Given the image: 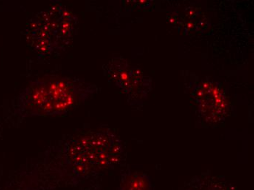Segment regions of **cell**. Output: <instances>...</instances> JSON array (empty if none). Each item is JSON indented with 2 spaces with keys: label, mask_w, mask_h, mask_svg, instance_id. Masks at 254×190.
<instances>
[{
  "label": "cell",
  "mask_w": 254,
  "mask_h": 190,
  "mask_svg": "<svg viewBox=\"0 0 254 190\" xmlns=\"http://www.w3.org/2000/svg\"><path fill=\"white\" fill-rule=\"evenodd\" d=\"M96 90L95 86L79 78H38L18 96L16 112L23 117L64 115L84 103Z\"/></svg>",
  "instance_id": "1"
},
{
  "label": "cell",
  "mask_w": 254,
  "mask_h": 190,
  "mask_svg": "<svg viewBox=\"0 0 254 190\" xmlns=\"http://www.w3.org/2000/svg\"><path fill=\"white\" fill-rule=\"evenodd\" d=\"M123 152L120 140L110 130L91 132L66 143L65 165L75 179L97 175L117 164Z\"/></svg>",
  "instance_id": "2"
},
{
  "label": "cell",
  "mask_w": 254,
  "mask_h": 190,
  "mask_svg": "<svg viewBox=\"0 0 254 190\" xmlns=\"http://www.w3.org/2000/svg\"><path fill=\"white\" fill-rule=\"evenodd\" d=\"M104 70L108 78L125 92L131 103H138L147 97L150 83L146 77L140 69L130 66L125 59L114 57L104 67Z\"/></svg>",
  "instance_id": "3"
},
{
  "label": "cell",
  "mask_w": 254,
  "mask_h": 190,
  "mask_svg": "<svg viewBox=\"0 0 254 190\" xmlns=\"http://www.w3.org/2000/svg\"><path fill=\"white\" fill-rule=\"evenodd\" d=\"M193 98L199 113L209 123H219L228 112L227 99L222 88L218 83L203 81L193 89Z\"/></svg>",
  "instance_id": "4"
},
{
  "label": "cell",
  "mask_w": 254,
  "mask_h": 190,
  "mask_svg": "<svg viewBox=\"0 0 254 190\" xmlns=\"http://www.w3.org/2000/svg\"><path fill=\"white\" fill-rule=\"evenodd\" d=\"M26 39L32 50L42 57L51 56L62 45L43 13L38 14L29 23Z\"/></svg>",
  "instance_id": "5"
},
{
  "label": "cell",
  "mask_w": 254,
  "mask_h": 190,
  "mask_svg": "<svg viewBox=\"0 0 254 190\" xmlns=\"http://www.w3.org/2000/svg\"><path fill=\"white\" fill-rule=\"evenodd\" d=\"M117 190H153L152 179L142 171H126L121 175Z\"/></svg>",
  "instance_id": "6"
}]
</instances>
